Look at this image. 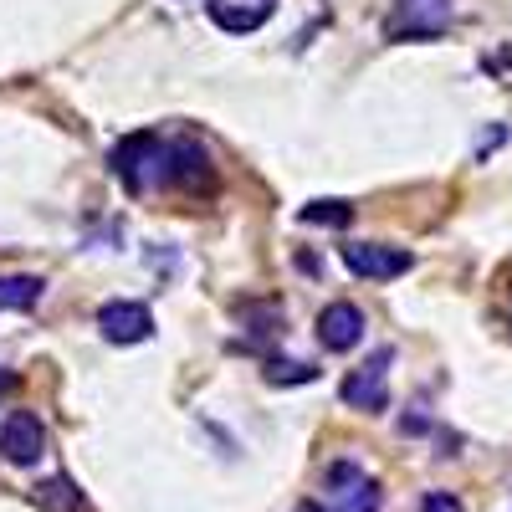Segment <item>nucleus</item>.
<instances>
[{"label": "nucleus", "instance_id": "1", "mask_svg": "<svg viewBox=\"0 0 512 512\" xmlns=\"http://www.w3.org/2000/svg\"><path fill=\"white\" fill-rule=\"evenodd\" d=\"M169 149L175 139H159V134H128L118 149H113V175L144 195V190H169Z\"/></svg>", "mask_w": 512, "mask_h": 512}, {"label": "nucleus", "instance_id": "2", "mask_svg": "<svg viewBox=\"0 0 512 512\" xmlns=\"http://www.w3.org/2000/svg\"><path fill=\"white\" fill-rule=\"evenodd\" d=\"M379 502H384V492L359 461H333L328 466V497H323L328 512H379Z\"/></svg>", "mask_w": 512, "mask_h": 512}, {"label": "nucleus", "instance_id": "3", "mask_svg": "<svg viewBox=\"0 0 512 512\" xmlns=\"http://www.w3.org/2000/svg\"><path fill=\"white\" fill-rule=\"evenodd\" d=\"M390 364H395V349H374L349 379H344V405H354V410H384L390 405Z\"/></svg>", "mask_w": 512, "mask_h": 512}, {"label": "nucleus", "instance_id": "4", "mask_svg": "<svg viewBox=\"0 0 512 512\" xmlns=\"http://www.w3.org/2000/svg\"><path fill=\"white\" fill-rule=\"evenodd\" d=\"M451 0H395L390 16V36L395 41H431L451 26Z\"/></svg>", "mask_w": 512, "mask_h": 512}, {"label": "nucleus", "instance_id": "5", "mask_svg": "<svg viewBox=\"0 0 512 512\" xmlns=\"http://www.w3.org/2000/svg\"><path fill=\"white\" fill-rule=\"evenodd\" d=\"M41 451H47V425H41L31 410H11L6 420H0V461L36 466Z\"/></svg>", "mask_w": 512, "mask_h": 512}, {"label": "nucleus", "instance_id": "6", "mask_svg": "<svg viewBox=\"0 0 512 512\" xmlns=\"http://www.w3.org/2000/svg\"><path fill=\"white\" fill-rule=\"evenodd\" d=\"M344 267L354 277H369V282H390V277H405L415 267V256L400 251V246H379V241H354L344 246Z\"/></svg>", "mask_w": 512, "mask_h": 512}, {"label": "nucleus", "instance_id": "7", "mask_svg": "<svg viewBox=\"0 0 512 512\" xmlns=\"http://www.w3.org/2000/svg\"><path fill=\"white\" fill-rule=\"evenodd\" d=\"M98 328L108 344H144V338L154 333V318L144 303H128V297H113V303L98 308Z\"/></svg>", "mask_w": 512, "mask_h": 512}, {"label": "nucleus", "instance_id": "8", "mask_svg": "<svg viewBox=\"0 0 512 512\" xmlns=\"http://www.w3.org/2000/svg\"><path fill=\"white\" fill-rule=\"evenodd\" d=\"M313 333H318V344L328 354H349V349H359V338H364V313L354 303H328L318 313V328Z\"/></svg>", "mask_w": 512, "mask_h": 512}, {"label": "nucleus", "instance_id": "9", "mask_svg": "<svg viewBox=\"0 0 512 512\" xmlns=\"http://www.w3.org/2000/svg\"><path fill=\"white\" fill-rule=\"evenodd\" d=\"M272 16V0H251V6H231V0H210V21L231 36H246Z\"/></svg>", "mask_w": 512, "mask_h": 512}, {"label": "nucleus", "instance_id": "10", "mask_svg": "<svg viewBox=\"0 0 512 512\" xmlns=\"http://www.w3.org/2000/svg\"><path fill=\"white\" fill-rule=\"evenodd\" d=\"M41 303V277H0V313H26Z\"/></svg>", "mask_w": 512, "mask_h": 512}, {"label": "nucleus", "instance_id": "11", "mask_svg": "<svg viewBox=\"0 0 512 512\" xmlns=\"http://www.w3.org/2000/svg\"><path fill=\"white\" fill-rule=\"evenodd\" d=\"M47 512H82V497H77V487L67 482V477H52V482H41L36 492H31Z\"/></svg>", "mask_w": 512, "mask_h": 512}, {"label": "nucleus", "instance_id": "12", "mask_svg": "<svg viewBox=\"0 0 512 512\" xmlns=\"http://www.w3.org/2000/svg\"><path fill=\"white\" fill-rule=\"evenodd\" d=\"M303 221L308 226H349V205L344 200H318L303 210Z\"/></svg>", "mask_w": 512, "mask_h": 512}, {"label": "nucleus", "instance_id": "13", "mask_svg": "<svg viewBox=\"0 0 512 512\" xmlns=\"http://www.w3.org/2000/svg\"><path fill=\"white\" fill-rule=\"evenodd\" d=\"M420 512H461V502L451 492H425L420 497Z\"/></svg>", "mask_w": 512, "mask_h": 512}, {"label": "nucleus", "instance_id": "14", "mask_svg": "<svg viewBox=\"0 0 512 512\" xmlns=\"http://www.w3.org/2000/svg\"><path fill=\"white\" fill-rule=\"evenodd\" d=\"M267 379H272V384H277V379H282V384H297V379H313V369H308V364H282V369H267Z\"/></svg>", "mask_w": 512, "mask_h": 512}, {"label": "nucleus", "instance_id": "15", "mask_svg": "<svg viewBox=\"0 0 512 512\" xmlns=\"http://www.w3.org/2000/svg\"><path fill=\"white\" fill-rule=\"evenodd\" d=\"M297 512H328L323 502H303V507H297Z\"/></svg>", "mask_w": 512, "mask_h": 512}, {"label": "nucleus", "instance_id": "16", "mask_svg": "<svg viewBox=\"0 0 512 512\" xmlns=\"http://www.w3.org/2000/svg\"><path fill=\"white\" fill-rule=\"evenodd\" d=\"M11 384H16V379H11V374H0V395H6V390H11Z\"/></svg>", "mask_w": 512, "mask_h": 512}]
</instances>
